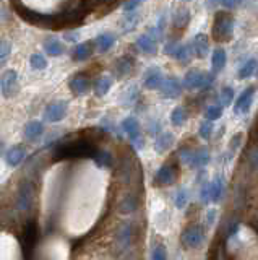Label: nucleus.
I'll use <instances>...</instances> for the list:
<instances>
[{
	"mask_svg": "<svg viewBox=\"0 0 258 260\" xmlns=\"http://www.w3.org/2000/svg\"><path fill=\"white\" fill-rule=\"evenodd\" d=\"M96 148L88 140H73L67 145H60L55 151V158L58 160H70V158H94Z\"/></svg>",
	"mask_w": 258,
	"mask_h": 260,
	"instance_id": "obj_1",
	"label": "nucleus"
},
{
	"mask_svg": "<svg viewBox=\"0 0 258 260\" xmlns=\"http://www.w3.org/2000/svg\"><path fill=\"white\" fill-rule=\"evenodd\" d=\"M234 33V18L226 12H218L213 23V36L216 41H229Z\"/></svg>",
	"mask_w": 258,
	"mask_h": 260,
	"instance_id": "obj_2",
	"label": "nucleus"
},
{
	"mask_svg": "<svg viewBox=\"0 0 258 260\" xmlns=\"http://www.w3.org/2000/svg\"><path fill=\"white\" fill-rule=\"evenodd\" d=\"M213 75L208 72H200V70H190L187 72L185 78H183V86L188 90H208L213 85Z\"/></svg>",
	"mask_w": 258,
	"mask_h": 260,
	"instance_id": "obj_3",
	"label": "nucleus"
},
{
	"mask_svg": "<svg viewBox=\"0 0 258 260\" xmlns=\"http://www.w3.org/2000/svg\"><path fill=\"white\" fill-rule=\"evenodd\" d=\"M0 91L4 98H12L18 91V75L15 70H5L0 78Z\"/></svg>",
	"mask_w": 258,
	"mask_h": 260,
	"instance_id": "obj_4",
	"label": "nucleus"
},
{
	"mask_svg": "<svg viewBox=\"0 0 258 260\" xmlns=\"http://www.w3.org/2000/svg\"><path fill=\"white\" fill-rule=\"evenodd\" d=\"M69 104L65 101H55V103L49 104L44 111V120L50 122V124H55V122H60L67 115Z\"/></svg>",
	"mask_w": 258,
	"mask_h": 260,
	"instance_id": "obj_5",
	"label": "nucleus"
},
{
	"mask_svg": "<svg viewBox=\"0 0 258 260\" xmlns=\"http://www.w3.org/2000/svg\"><path fill=\"white\" fill-rule=\"evenodd\" d=\"M122 128H123V132L128 135V139L132 140V143H134L138 150L143 148V137H142V134H140V124H138V120L135 117L123 119Z\"/></svg>",
	"mask_w": 258,
	"mask_h": 260,
	"instance_id": "obj_6",
	"label": "nucleus"
},
{
	"mask_svg": "<svg viewBox=\"0 0 258 260\" xmlns=\"http://www.w3.org/2000/svg\"><path fill=\"white\" fill-rule=\"evenodd\" d=\"M33 197H34V190L33 185L29 182H21L18 187V193H17V208L20 212H26L29 210V207L33 204Z\"/></svg>",
	"mask_w": 258,
	"mask_h": 260,
	"instance_id": "obj_7",
	"label": "nucleus"
},
{
	"mask_svg": "<svg viewBox=\"0 0 258 260\" xmlns=\"http://www.w3.org/2000/svg\"><path fill=\"white\" fill-rule=\"evenodd\" d=\"M255 91L256 88L255 86H248L244 91H242V95L239 96V99L235 101V106H234V112L237 115H244L250 111V107H252V103H253V96H255Z\"/></svg>",
	"mask_w": 258,
	"mask_h": 260,
	"instance_id": "obj_8",
	"label": "nucleus"
},
{
	"mask_svg": "<svg viewBox=\"0 0 258 260\" xmlns=\"http://www.w3.org/2000/svg\"><path fill=\"white\" fill-rule=\"evenodd\" d=\"M205 239V233L202 231V228L198 226H190L182 233V242L185 247L188 249H195L198 247Z\"/></svg>",
	"mask_w": 258,
	"mask_h": 260,
	"instance_id": "obj_9",
	"label": "nucleus"
},
{
	"mask_svg": "<svg viewBox=\"0 0 258 260\" xmlns=\"http://www.w3.org/2000/svg\"><path fill=\"white\" fill-rule=\"evenodd\" d=\"M182 91V83L177 80L175 77H167L163 80V85H161V96L172 99L177 98Z\"/></svg>",
	"mask_w": 258,
	"mask_h": 260,
	"instance_id": "obj_10",
	"label": "nucleus"
},
{
	"mask_svg": "<svg viewBox=\"0 0 258 260\" xmlns=\"http://www.w3.org/2000/svg\"><path fill=\"white\" fill-rule=\"evenodd\" d=\"M137 47L145 54H156L158 52V42H156V36L153 33H146L138 36L137 39Z\"/></svg>",
	"mask_w": 258,
	"mask_h": 260,
	"instance_id": "obj_11",
	"label": "nucleus"
},
{
	"mask_svg": "<svg viewBox=\"0 0 258 260\" xmlns=\"http://www.w3.org/2000/svg\"><path fill=\"white\" fill-rule=\"evenodd\" d=\"M115 241H117V247L120 249V252H125L130 247V242H132V226L130 223H122L117 229V236H115Z\"/></svg>",
	"mask_w": 258,
	"mask_h": 260,
	"instance_id": "obj_12",
	"label": "nucleus"
},
{
	"mask_svg": "<svg viewBox=\"0 0 258 260\" xmlns=\"http://www.w3.org/2000/svg\"><path fill=\"white\" fill-rule=\"evenodd\" d=\"M163 80H164V77L163 74H161V70L158 67H151L145 72V86L148 90H158L161 88V85H163Z\"/></svg>",
	"mask_w": 258,
	"mask_h": 260,
	"instance_id": "obj_13",
	"label": "nucleus"
},
{
	"mask_svg": "<svg viewBox=\"0 0 258 260\" xmlns=\"http://www.w3.org/2000/svg\"><path fill=\"white\" fill-rule=\"evenodd\" d=\"M25 156H26V151L23 147H12L5 153V163L9 164L10 168H17V166L23 163Z\"/></svg>",
	"mask_w": 258,
	"mask_h": 260,
	"instance_id": "obj_14",
	"label": "nucleus"
},
{
	"mask_svg": "<svg viewBox=\"0 0 258 260\" xmlns=\"http://www.w3.org/2000/svg\"><path fill=\"white\" fill-rule=\"evenodd\" d=\"M210 163V151L206 148H198V150H191L190 153V160L188 166L191 168H202Z\"/></svg>",
	"mask_w": 258,
	"mask_h": 260,
	"instance_id": "obj_15",
	"label": "nucleus"
},
{
	"mask_svg": "<svg viewBox=\"0 0 258 260\" xmlns=\"http://www.w3.org/2000/svg\"><path fill=\"white\" fill-rule=\"evenodd\" d=\"M191 49H194L195 55L198 57V59H203V57H206V54H208L210 50V42H208V38H206L205 34H197L194 41H191Z\"/></svg>",
	"mask_w": 258,
	"mask_h": 260,
	"instance_id": "obj_16",
	"label": "nucleus"
},
{
	"mask_svg": "<svg viewBox=\"0 0 258 260\" xmlns=\"http://www.w3.org/2000/svg\"><path fill=\"white\" fill-rule=\"evenodd\" d=\"M93 46H94V42H82V44H78L72 50V59L75 62L88 60L93 54Z\"/></svg>",
	"mask_w": 258,
	"mask_h": 260,
	"instance_id": "obj_17",
	"label": "nucleus"
},
{
	"mask_svg": "<svg viewBox=\"0 0 258 260\" xmlns=\"http://www.w3.org/2000/svg\"><path fill=\"white\" fill-rule=\"evenodd\" d=\"M70 90L75 93L77 96H82V95H86L88 91H90V80L85 77V75H77L73 77L70 80Z\"/></svg>",
	"mask_w": 258,
	"mask_h": 260,
	"instance_id": "obj_18",
	"label": "nucleus"
},
{
	"mask_svg": "<svg viewBox=\"0 0 258 260\" xmlns=\"http://www.w3.org/2000/svg\"><path fill=\"white\" fill-rule=\"evenodd\" d=\"M44 135V125L39 120H31L25 125V137L29 142H38Z\"/></svg>",
	"mask_w": 258,
	"mask_h": 260,
	"instance_id": "obj_19",
	"label": "nucleus"
},
{
	"mask_svg": "<svg viewBox=\"0 0 258 260\" xmlns=\"http://www.w3.org/2000/svg\"><path fill=\"white\" fill-rule=\"evenodd\" d=\"M174 145V135L171 132H163L159 134V137L154 140V150L156 153H164L169 148Z\"/></svg>",
	"mask_w": 258,
	"mask_h": 260,
	"instance_id": "obj_20",
	"label": "nucleus"
},
{
	"mask_svg": "<svg viewBox=\"0 0 258 260\" xmlns=\"http://www.w3.org/2000/svg\"><path fill=\"white\" fill-rule=\"evenodd\" d=\"M115 44V36L112 33H102L94 39V46L98 47L99 52H107Z\"/></svg>",
	"mask_w": 258,
	"mask_h": 260,
	"instance_id": "obj_21",
	"label": "nucleus"
},
{
	"mask_svg": "<svg viewBox=\"0 0 258 260\" xmlns=\"http://www.w3.org/2000/svg\"><path fill=\"white\" fill-rule=\"evenodd\" d=\"M175 179V174L171 166H161L156 172V182L161 185H171Z\"/></svg>",
	"mask_w": 258,
	"mask_h": 260,
	"instance_id": "obj_22",
	"label": "nucleus"
},
{
	"mask_svg": "<svg viewBox=\"0 0 258 260\" xmlns=\"http://www.w3.org/2000/svg\"><path fill=\"white\" fill-rule=\"evenodd\" d=\"M224 193V179L223 177H215L213 182L210 184V200L213 202H219L221 197Z\"/></svg>",
	"mask_w": 258,
	"mask_h": 260,
	"instance_id": "obj_23",
	"label": "nucleus"
},
{
	"mask_svg": "<svg viewBox=\"0 0 258 260\" xmlns=\"http://www.w3.org/2000/svg\"><path fill=\"white\" fill-rule=\"evenodd\" d=\"M44 50H46L49 55L58 57V55H62L65 52V47L57 38H49L46 42H44Z\"/></svg>",
	"mask_w": 258,
	"mask_h": 260,
	"instance_id": "obj_24",
	"label": "nucleus"
},
{
	"mask_svg": "<svg viewBox=\"0 0 258 260\" xmlns=\"http://www.w3.org/2000/svg\"><path fill=\"white\" fill-rule=\"evenodd\" d=\"M110 86H112V78L110 77H99L98 80L94 82V93H96V96H106L109 90H110Z\"/></svg>",
	"mask_w": 258,
	"mask_h": 260,
	"instance_id": "obj_25",
	"label": "nucleus"
},
{
	"mask_svg": "<svg viewBox=\"0 0 258 260\" xmlns=\"http://www.w3.org/2000/svg\"><path fill=\"white\" fill-rule=\"evenodd\" d=\"M174 25L177 28H185L190 21V10L187 7H179V9H175L174 12Z\"/></svg>",
	"mask_w": 258,
	"mask_h": 260,
	"instance_id": "obj_26",
	"label": "nucleus"
},
{
	"mask_svg": "<svg viewBox=\"0 0 258 260\" xmlns=\"http://www.w3.org/2000/svg\"><path fill=\"white\" fill-rule=\"evenodd\" d=\"M226 60H227L226 50H224V49H216L215 52H213V57H211L213 70H215V72H221V70L224 69Z\"/></svg>",
	"mask_w": 258,
	"mask_h": 260,
	"instance_id": "obj_27",
	"label": "nucleus"
},
{
	"mask_svg": "<svg viewBox=\"0 0 258 260\" xmlns=\"http://www.w3.org/2000/svg\"><path fill=\"white\" fill-rule=\"evenodd\" d=\"M191 52H194L191 44H177L172 57H174V59H177V60H180V62H187L191 57Z\"/></svg>",
	"mask_w": 258,
	"mask_h": 260,
	"instance_id": "obj_28",
	"label": "nucleus"
},
{
	"mask_svg": "<svg viewBox=\"0 0 258 260\" xmlns=\"http://www.w3.org/2000/svg\"><path fill=\"white\" fill-rule=\"evenodd\" d=\"M187 117H188V114L182 106L174 107V111L171 112V122H172V125H175V127H182L187 122Z\"/></svg>",
	"mask_w": 258,
	"mask_h": 260,
	"instance_id": "obj_29",
	"label": "nucleus"
},
{
	"mask_svg": "<svg viewBox=\"0 0 258 260\" xmlns=\"http://www.w3.org/2000/svg\"><path fill=\"white\" fill-rule=\"evenodd\" d=\"M132 67H134V60H132L130 57H122L120 60H117L115 72L119 77H125L132 70Z\"/></svg>",
	"mask_w": 258,
	"mask_h": 260,
	"instance_id": "obj_30",
	"label": "nucleus"
},
{
	"mask_svg": "<svg viewBox=\"0 0 258 260\" xmlns=\"http://www.w3.org/2000/svg\"><path fill=\"white\" fill-rule=\"evenodd\" d=\"M221 115H223V106H221V104H213L205 112L206 120H210V122L221 119Z\"/></svg>",
	"mask_w": 258,
	"mask_h": 260,
	"instance_id": "obj_31",
	"label": "nucleus"
},
{
	"mask_svg": "<svg viewBox=\"0 0 258 260\" xmlns=\"http://www.w3.org/2000/svg\"><path fill=\"white\" fill-rule=\"evenodd\" d=\"M12 54V44H10V41H7V39H2L0 41V67L9 60V57Z\"/></svg>",
	"mask_w": 258,
	"mask_h": 260,
	"instance_id": "obj_32",
	"label": "nucleus"
},
{
	"mask_svg": "<svg viewBox=\"0 0 258 260\" xmlns=\"http://www.w3.org/2000/svg\"><path fill=\"white\" fill-rule=\"evenodd\" d=\"M94 161L98 166H101V168H109V166L112 164V156H110V153H107V151H98L94 156Z\"/></svg>",
	"mask_w": 258,
	"mask_h": 260,
	"instance_id": "obj_33",
	"label": "nucleus"
},
{
	"mask_svg": "<svg viewBox=\"0 0 258 260\" xmlns=\"http://www.w3.org/2000/svg\"><path fill=\"white\" fill-rule=\"evenodd\" d=\"M29 63H31V67L34 70L47 69V60H46V57H44L42 54H33L31 57H29Z\"/></svg>",
	"mask_w": 258,
	"mask_h": 260,
	"instance_id": "obj_34",
	"label": "nucleus"
},
{
	"mask_svg": "<svg viewBox=\"0 0 258 260\" xmlns=\"http://www.w3.org/2000/svg\"><path fill=\"white\" fill-rule=\"evenodd\" d=\"M255 69H256V60H255V59H250V60H247V62L240 67V70H239V77H240V78H248L250 75H253Z\"/></svg>",
	"mask_w": 258,
	"mask_h": 260,
	"instance_id": "obj_35",
	"label": "nucleus"
},
{
	"mask_svg": "<svg viewBox=\"0 0 258 260\" xmlns=\"http://www.w3.org/2000/svg\"><path fill=\"white\" fill-rule=\"evenodd\" d=\"M137 199L135 197H132V195H128V197H125L122 200V204H120V212L122 213H132V212H135V208H137Z\"/></svg>",
	"mask_w": 258,
	"mask_h": 260,
	"instance_id": "obj_36",
	"label": "nucleus"
},
{
	"mask_svg": "<svg viewBox=\"0 0 258 260\" xmlns=\"http://www.w3.org/2000/svg\"><path fill=\"white\" fill-rule=\"evenodd\" d=\"M187 202H188V192L185 189L177 190V193L174 195V205L177 208H183L187 205Z\"/></svg>",
	"mask_w": 258,
	"mask_h": 260,
	"instance_id": "obj_37",
	"label": "nucleus"
},
{
	"mask_svg": "<svg viewBox=\"0 0 258 260\" xmlns=\"http://www.w3.org/2000/svg\"><path fill=\"white\" fill-rule=\"evenodd\" d=\"M36 226L34 223H31V225L28 226L26 229V234H25V242H26V249H33V245L36 242Z\"/></svg>",
	"mask_w": 258,
	"mask_h": 260,
	"instance_id": "obj_38",
	"label": "nucleus"
},
{
	"mask_svg": "<svg viewBox=\"0 0 258 260\" xmlns=\"http://www.w3.org/2000/svg\"><path fill=\"white\" fill-rule=\"evenodd\" d=\"M138 21V13L137 12H130L125 15V21H123V31H130L134 30L135 25Z\"/></svg>",
	"mask_w": 258,
	"mask_h": 260,
	"instance_id": "obj_39",
	"label": "nucleus"
},
{
	"mask_svg": "<svg viewBox=\"0 0 258 260\" xmlns=\"http://www.w3.org/2000/svg\"><path fill=\"white\" fill-rule=\"evenodd\" d=\"M234 99V90L231 86H224L223 90H221V106H229Z\"/></svg>",
	"mask_w": 258,
	"mask_h": 260,
	"instance_id": "obj_40",
	"label": "nucleus"
},
{
	"mask_svg": "<svg viewBox=\"0 0 258 260\" xmlns=\"http://www.w3.org/2000/svg\"><path fill=\"white\" fill-rule=\"evenodd\" d=\"M211 134H213V124H211V122L210 120L202 122L200 130H198V135H200L203 140H208L211 137Z\"/></svg>",
	"mask_w": 258,
	"mask_h": 260,
	"instance_id": "obj_41",
	"label": "nucleus"
},
{
	"mask_svg": "<svg viewBox=\"0 0 258 260\" xmlns=\"http://www.w3.org/2000/svg\"><path fill=\"white\" fill-rule=\"evenodd\" d=\"M151 260H167V250L164 245H156L151 252Z\"/></svg>",
	"mask_w": 258,
	"mask_h": 260,
	"instance_id": "obj_42",
	"label": "nucleus"
},
{
	"mask_svg": "<svg viewBox=\"0 0 258 260\" xmlns=\"http://www.w3.org/2000/svg\"><path fill=\"white\" fill-rule=\"evenodd\" d=\"M242 140H244V135H242L240 132L235 134L232 139H231V143H229V148H231V155H234L235 151L239 150V147L242 145Z\"/></svg>",
	"mask_w": 258,
	"mask_h": 260,
	"instance_id": "obj_43",
	"label": "nucleus"
},
{
	"mask_svg": "<svg viewBox=\"0 0 258 260\" xmlns=\"http://www.w3.org/2000/svg\"><path fill=\"white\" fill-rule=\"evenodd\" d=\"M106 2H109V0H82V5H80V7H83V9L88 12V10L94 9V7H99V5L106 4Z\"/></svg>",
	"mask_w": 258,
	"mask_h": 260,
	"instance_id": "obj_44",
	"label": "nucleus"
},
{
	"mask_svg": "<svg viewBox=\"0 0 258 260\" xmlns=\"http://www.w3.org/2000/svg\"><path fill=\"white\" fill-rule=\"evenodd\" d=\"M142 2H143V0H127V2H125V5H123V9H125V12H127V13L137 12L138 5L142 4Z\"/></svg>",
	"mask_w": 258,
	"mask_h": 260,
	"instance_id": "obj_45",
	"label": "nucleus"
},
{
	"mask_svg": "<svg viewBox=\"0 0 258 260\" xmlns=\"http://www.w3.org/2000/svg\"><path fill=\"white\" fill-rule=\"evenodd\" d=\"M216 215H218V210H216V208H210V210L206 212V225H208V226H213V225H215Z\"/></svg>",
	"mask_w": 258,
	"mask_h": 260,
	"instance_id": "obj_46",
	"label": "nucleus"
},
{
	"mask_svg": "<svg viewBox=\"0 0 258 260\" xmlns=\"http://www.w3.org/2000/svg\"><path fill=\"white\" fill-rule=\"evenodd\" d=\"M200 200H202V204H208L210 202V184H203L202 190H200Z\"/></svg>",
	"mask_w": 258,
	"mask_h": 260,
	"instance_id": "obj_47",
	"label": "nucleus"
},
{
	"mask_svg": "<svg viewBox=\"0 0 258 260\" xmlns=\"http://www.w3.org/2000/svg\"><path fill=\"white\" fill-rule=\"evenodd\" d=\"M221 4H223L226 9H235V7L240 4V0H221Z\"/></svg>",
	"mask_w": 258,
	"mask_h": 260,
	"instance_id": "obj_48",
	"label": "nucleus"
},
{
	"mask_svg": "<svg viewBox=\"0 0 258 260\" xmlns=\"http://www.w3.org/2000/svg\"><path fill=\"white\" fill-rule=\"evenodd\" d=\"M78 33H67V41H77Z\"/></svg>",
	"mask_w": 258,
	"mask_h": 260,
	"instance_id": "obj_49",
	"label": "nucleus"
},
{
	"mask_svg": "<svg viewBox=\"0 0 258 260\" xmlns=\"http://www.w3.org/2000/svg\"><path fill=\"white\" fill-rule=\"evenodd\" d=\"M218 2H221V0H210V4H213V5L218 4Z\"/></svg>",
	"mask_w": 258,
	"mask_h": 260,
	"instance_id": "obj_50",
	"label": "nucleus"
},
{
	"mask_svg": "<svg viewBox=\"0 0 258 260\" xmlns=\"http://www.w3.org/2000/svg\"><path fill=\"white\" fill-rule=\"evenodd\" d=\"M256 75H258V74H256Z\"/></svg>",
	"mask_w": 258,
	"mask_h": 260,
	"instance_id": "obj_51",
	"label": "nucleus"
}]
</instances>
